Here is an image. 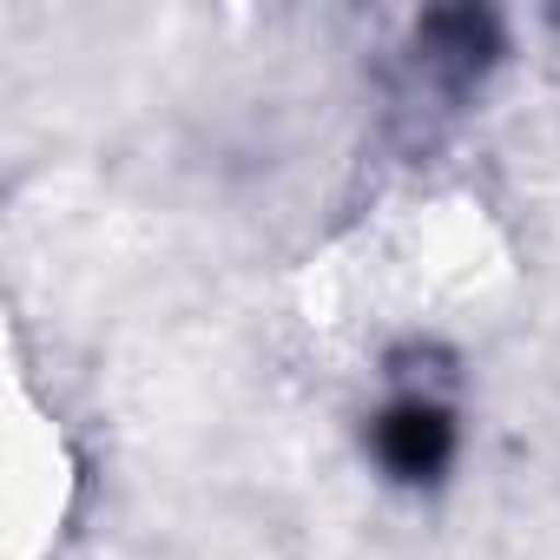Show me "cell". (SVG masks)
<instances>
[{
  "mask_svg": "<svg viewBox=\"0 0 560 560\" xmlns=\"http://www.w3.org/2000/svg\"><path fill=\"white\" fill-rule=\"evenodd\" d=\"M363 448H370V462L383 468L389 488L429 494V488H442L448 468L462 462V422H455V409H448L435 389H396V396L370 416Z\"/></svg>",
  "mask_w": 560,
  "mask_h": 560,
  "instance_id": "obj_1",
  "label": "cell"
},
{
  "mask_svg": "<svg viewBox=\"0 0 560 560\" xmlns=\"http://www.w3.org/2000/svg\"><path fill=\"white\" fill-rule=\"evenodd\" d=\"M416 60L442 80V86H475L494 60H501V21L488 8H442L416 21Z\"/></svg>",
  "mask_w": 560,
  "mask_h": 560,
  "instance_id": "obj_2",
  "label": "cell"
}]
</instances>
